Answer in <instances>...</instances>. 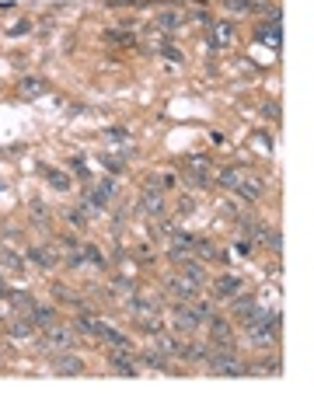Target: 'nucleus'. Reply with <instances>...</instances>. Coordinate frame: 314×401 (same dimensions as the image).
Listing matches in <instances>:
<instances>
[{"mask_svg": "<svg viewBox=\"0 0 314 401\" xmlns=\"http://www.w3.org/2000/svg\"><path fill=\"white\" fill-rule=\"evenodd\" d=\"M74 346H77V328L74 325L52 321L49 328L39 331V349H45V353H63V349H74Z\"/></svg>", "mask_w": 314, "mask_h": 401, "instance_id": "nucleus-1", "label": "nucleus"}, {"mask_svg": "<svg viewBox=\"0 0 314 401\" xmlns=\"http://www.w3.org/2000/svg\"><path fill=\"white\" fill-rule=\"evenodd\" d=\"M206 342L213 349H234V321L227 318V314H209V321H206Z\"/></svg>", "mask_w": 314, "mask_h": 401, "instance_id": "nucleus-2", "label": "nucleus"}, {"mask_svg": "<svg viewBox=\"0 0 314 401\" xmlns=\"http://www.w3.org/2000/svg\"><path fill=\"white\" fill-rule=\"evenodd\" d=\"M206 370L217 373V377H241L244 373V363L238 360L234 349H213V356L206 360Z\"/></svg>", "mask_w": 314, "mask_h": 401, "instance_id": "nucleus-3", "label": "nucleus"}, {"mask_svg": "<svg viewBox=\"0 0 314 401\" xmlns=\"http://www.w3.org/2000/svg\"><path fill=\"white\" fill-rule=\"evenodd\" d=\"M238 199H244L248 206H258L266 199V178L262 175H251V171H241V182H238Z\"/></svg>", "mask_w": 314, "mask_h": 401, "instance_id": "nucleus-4", "label": "nucleus"}, {"mask_svg": "<svg viewBox=\"0 0 314 401\" xmlns=\"http://www.w3.org/2000/svg\"><path fill=\"white\" fill-rule=\"evenodd\" d=\"M136 209H140L143 216H150V220H161V216H165V209H168L165 192L157 189V185H154V189L147 185V189L140 192V199H136Z\"/></svg>", "mask_w": 314, "mask_h": 401, "instance_id": "nucleus-5", "label": "nucleus"}, {"mask_svg": "<svg viewBox=\"0 0 314 401\" xmlns=\"http://www.w3.org/2000/svg\"><path fill=\"white\" fill-rule=\"evenodd\" d=\"M25 265L52 272V269L60 265V255H56V248H52V245H32V248H25Z\"/></svg>", "mask_w": 314, "mask_h": 401, "instance_id": "nucleus-6", "label": "nucleus"}, {"mask_svg": "<svg viewBox=\"0 0 314 401\" xmlns=\"http://www.w3.org/2000/svg\"><path fill=\"white\" fill-rule=\"evenodd\" d=\"M171 328L178 331V335H192V331H199L202 325L196 321V314H192V304L189 300H175L171 304Z\"/></svg>", "mask_w": 314, "mask_h": 401, "instance_id": "nucleus-7", "label": "nucleus"}, {"mask_svg": "<svg viewBox=\"0 0 314 401\" xmlns=\"http://www.w3.org/2000/svg\"><path fill=\"white\" fill-rule=\"evenodd\" d=\"M165 290H168L175 300H196V297L202 294V286H199V282H192L189 276L175 272V276H168V279H165Z\"/></svg>", "mask_w": 314, "mask_h": 401, "instance_id": "nucleus-8", "label": "nucleus"}, {"mask_svg": "<svg viewBox=\"0 0 314 401\" xmlns=\"http://www.w3.org/2000/svg\"><path fill=\"white\" fill-rule=\"evenodd\" d=\"M255 304H258V297H255V294H248V290H241V294L227 297V318H231L234 325H241V321L255 311Z\"/></svg>", "mask_w": 314, "mask_h": 401, "instance_id": "nucleus-9", "label": "nucleus"}, {"mask_svg": "<svg viewBox=\"0 0 314 401\" xmlns=\"http://www.w3.org/2000/svg\"><path fill=\"white\" fill-rule=\"evenodd\" d=\"M209 290H213L217 300H227V297H234V294L244 290V279H241L238 272H220L213 282H209Z\"/></svg>", "mask_w": 314, "mask_h": 401, "instance_id": "nucleus-10", "label": "nucleus"}, {"mask_svg": "<svg viewBox=\"0 0 314 401\" xmlns=\"http://www.w3.org/2000/svg\"><path fill=\"white\" fill-rule=\"evenodd\" d=\"M25 318L35 325V331H42V328H49L52 321H60V307H56V304H39V300H32V307L25 311Z\"/></svg>", "mask_w": 314, "mask_h": 401, "instance_id": "nucleus-11", "label": "nucleus"}, {"mask_svg": "<svg viewBox=\"0 0 314 401\" xmlns=\"http://www.w3.org/2000/svg\"><path fill=\"white\" fill-rule=\"evenodd\" d=\"M234 39H238L234 21H217L213 28H209V35H206V45H209V49H231Z\"/></svg>", "mask_w": 314, "mask_h": 401, "instance_id": "nucleus-12", "label": "nucleus"}, {"mask_svg": "<svg viewBox=\"0 0 314 401\" xmlns=\"http://www.w3.org/2000/svg\"><path fill=\"white\" fill-rule=\"evenodd\" d=\"M269 227H273V223H266L262 216H244V220L238 223V234H241L244 241H251V245H262V241H266V234H269Z\"/></svg>", "mask_w": 314, "mask_h": 401, "instance_id": "nucleus-13", "label": "nucleus"}, {"mask_svg": "<svg viewBox=\"0 0 314 401\" xmlns=\"http://www.w3.org/2000/svg\"><path fill=\"white\" fill-rule=\"evenodd\" d=\"M52 370H56V373H70V377H77V373H87V363H84L74 349H63V353L52 356Z\"/></svg>", "mask_w": 314, "mask_h": 401, "instance_id": "nucleus-14", "label": "nucleus"}, {"mask_svg": "<svg viewBox=\"0 0 314 401\" xmlns=\"http://www.w3.org/2000/svg\"><path fill=\"white\" fill-rule=\"evenodd\" d=\"M109 367L112 373H126V377H136V356L129 349H109Z\"/></svg>", "mask_w": 314, "mask_h": 401, "instance_id": "nucleus-15", "label": "nucleus"}, {"mask_svg": "<svg viewBox=\"0 0 314 401\" xmlns=\"http://www.w3.org/2000/svg\"><path fill=\"white\" fill-rule=\"evenodd\" d=\"M39 175L49 182V189H56V192H70V189H74V178L67 175V171H60V167H49V164H42Z\"/></svg>", "mask_w": 314, "mask_h": 401, "instance_id": "nucleus-16", "label": "nucleus"}, {"mask_svg": "<svg viewBox=\"0 0 314 401\" xmlns=\"http://www.w3.org/2000/svg\"><path fill=\"white\" fill-rule=\"evenodd\" d=\"M209 356H213V346H209L206 338H189V342H185V356H182V360H189V363H206Z\"/></svg>", "mask_w": 314, "mask_h": 401, "instance_id": "nucleus-17", "label": "nucleus"}, {"mask_svg": "<svg viewBox=\"0 0 314 401\" xmlns=\"http://www.w3.org/2000/svg\"><path fill=\"white\" fill-rule=\"evenodd\" d=\"M8 335H11L14 342H32V338H35V325H32L25 314H14V318H11V328H8Z\"/></svg>", "mask_w": 314, "mask_h": 401, "instance_id": "nucleus-18", "label": "nucleus"}, {"mask_svg": "<svg viewBox=\"0 0 314 401\" xmlns=\"http://www.w3.org/2000/svg\"><path fill=\"white\" fill-rule=\"evenodd\" d=\"M182 167L185 171H192V175H209V171H213V157L209 154H185V161H182Z\"/></svg>", "mask_w": 314, "mask_h": 401, "instance_id": "nucleus-19", "label": "nucleus"}, {"mask_svg": "<svg viewBox=\"0 0 314 401\" xmlns=\"http://www.w3.org/2000/svg\"><path fill=\"white\" fill-rule=\"evenodd\" d=\"M238 182H241V167H234V164L217 167V185H220L224 192H234V189H238Z\"/></svg>", "mask_w": 314, "mask_h": 401, "instance_id": "nucleus-20", "label": "nucleus"}, {"mask_svg": "<svg viewBox=\"0 0 314 401\" xmlns=\"http://www.w3.org/2000/svg\"><path fill=\"white\" fill-rule=\"evenodd\" d=\"M255 39L258 42H269L273 49L280 45V21H262L258 28H255Z\"/></svg>", "mask_w": 314, "mask_h": 401, "instance_id": "nucleus-21", "label": "nucleus"}, {"mask_svg": "<svg viewBox=\"0 0 314 401\" xmlns=\"http://www.w3.org/2000/svg\"><path fill=\"white\" fill-rule=\"evenodd\" d=\"M67 220H70V231H77V234H84V231H91V216L74 203L70 209H67Z\"/></svg>", "mask_w": 314, "mask_h": 401, "instance_id": "nucleus-22", "label": "nucleus"}, {"mask_svg": "<svg viewBox=\"0 0 314 401\" xmlns=\"http://www.w3.org/2000/svg\"><path fill=\"white\" fill-rule=\"evenodd\" d=\"M81 255H84V265H94V269H109V258L101 255L98 245H81Z\"/></svg>", "mask_w": 314, "mask_h": 401, "instance_id": "nucleus-23", "label": "nucleus"}, {"mask_svg": "<svg viewBox=\"0 0 314 401\" xmlns=\"http://www.w3.org/2000/svg\"><path fill=\"white\" fill-rule=\"evenodd\" d=\"M140 363H143V367H154V370H168V356L157 349V346H154V349H143V353H140Z\"/></svg>", "mask_w": 314, "mask_h": 401, "instance_id": "nucleus-24", "label": "nucleus"}, {"mask_svg": "<svg viewBox=\"0 0 314 401\" xmlns=\"http://www.w3.org/2000/svg\"><path fill=\"white\" fill-rule=\"evenodd\" d=\"M109 290H112L116 297H129L133 290H140V286H136V279H129V276H112Z\"/></svg>", "mask_w": 314, "mask_h": 401, "instance_id": "nucleus-25", "label": "nucleus"}, {"mask_svg": "<svg viewBox=\"0 0 314 401\" xmlns=\"http://www.w3.org/2000/svg\"><path fill=\"white\" fill-rule=\"evenodd\" d=\"M49 91V81L45 77H25L21 81V94L25 98H35V94H45Z\"/></svg>", "mask_w": 314, "mask_h": 401, "instance_id": "nucleus-26", "label": "nucleus"}, {"mask_svg": "<svg viewBox=\"0 0 314 401\" xmlns=\"http://www.w3.org/2000/svg\"><path fill=\"white\" fill-rule=\"evenodd\" d=\"M105 42H112V45H133L136 35L129 28H109V32H105Z\"/></svg>", "mask_w": 314, "mask_h": 401, "instance_id": "nucleus-27", "label": "nucleus"}, {"mask_svg": "<svg viewBox=\"0 0 314 401\" xmlns=\"http://www.w3.org/2000/svg\"><path fill=\"white\" fill-rule=\"evenodd\" d=\"M182 21H185V18H182V11H161V14H157V25H161L168 35H171Z\"/></svg>", "mask_w": 314, "mask_h": 401, "instance_id": "nucleus-28", "label": "nucleus"}, {"mask_svg": "<svg viewBox=\"0 0 314 401\" xmlns=\"http://www.w3.org/2000/svg\"><path fill=\"white\" fill-rule=\"evenodd\" d=\"M0 265H8L11 272H21L25 269V258L18 251H11V248H0Z\"/></svg>", "mask_w": 314, "mask_h": 401, "instance_id": "nucleus-29", "label": "nucleus"}, {"mask_svg": "<svg viewBox=\"0 0 314 401\" xmlns=\"http://www.w3.org/2000/svg\"><path fill=\"white\" fill-rule=\"evenodd\" d=\"M262 248H269L273 255L283 251V231H280V227H269V234H266V241H262Z\"/></svg>", "mask_w": 314, "mask_h": 401, "instance_id": "nucleus-30", "label": "nucleus"}, {"mask_svg": "<svg viewBox=\"0 0 314 401\" xmlns=\"http://www.w3.org/2000/svg\"><path fill=\"white\" fill-rule=\"evenodd\" d=\"M28 213H32V220H42V223H49V206H45V203H39V199H35V203L28 206Z\"/></svg>", "mask_w": 314, "mask_h": 401, "instance_id": "nucleus-31", "label": "nucleus"}, {"mask_svg": "<svg viewBox=\"0 0 314 401\" xmlns=\"http://www.w3.org/2000/svg\"><path fill=\"white\" fill-rule=\"evenodd\" d=\"M94 185H98L105 196H109V199H116V178H98Z\"/></svg>", "mask_w": 314, "mask_h": 401, "instance_id": "nucleus-32", "label": "nucleus"}, {"mask_svg": "<svg viewBox=\"0 0 314 401\" xmlns=\"http://www.w3.org/2000/svg\"><path fill=\"white\" fill-rule=\"evenodd\" d=\"M161 52L168 56V60H175V63H182V60H185V56H182V49H175L171 42H165V45H161Z\"/></svg>", "mask_w": 314, "mask_h": 401, "instance_id": "nucleus-33", "label": "nucleus"}, {"mask_svg": "<svg viewBox=\"0 0 314 401\" xmlns=\"http://www.w3.org/2000/svg\"><path fill=\"white\" fill-rule=\"evenodd\" d=\"M105 136H109V140H123V143L129 140V133H126L123 126H112V130H109V133H105Z\"/></svg>", "mask_w": 314, "mask_h": 401, "instance_id": "nucleus-34", "label": "nucleus"}, {"mask_svg": "<svg viewBox=\"0 0 314 401\" xmlns=\"http://www.w3.org/2000/svg\"><path fill=\"white\" fill-rule=\"evenodd\" d=\"M28 28H32V21H18L14 28H11V35L18 39V35H28Z\"/></svg>", "mask_w": 314, "mask_h": 401, "instance_id": "nucleus-35", "label": "nucleus"}, {"mask_svg": "<svg viewBox=\"0 0 314 401\" xmlns=\"http://www.w3.org/2000/svg\"><path fill=\"white\" fill-rule=\"evenodd\" d=\"M178 213L185 216V213H192V199L189 196H182V203H178Z\"/></svg>", "mask_w": 314, "mask_h": 401, "instance_id": "nucleus-36", "label": "nucleus"}]
</instances>
